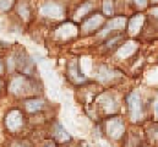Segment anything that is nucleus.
<instances>
[{"instance_id":"nucleus-11","label":"nucleus","mask_w":158,"mask_h":147,"mask_svg":"<svg viewBox=\"0 0 158 147\" xmlns=\"http://www.w3.org/2000/svg\"><path fill=\"white\" fill-rule=\"evenodd\" d=\"M0 91H1V81H0Z\"/></svg>"},{"instance_id":"nucleus-8","label":"nucleus","mask_w":158,"mask_h":147,"mask_svg":"<svg viewBox=\"0 0 158 147\" xmlns=\"http://www.w3.org/2000/svg\"><path fill=\"white\" fill-rule=\"evenodd\" d=\"M146 1L147 0H136V2H139L141 6H143V5H146Z\"/></svg>"},{"instance_id":"nucleus-9","label":"nucleus","mask_w":158,"mask_h":147,"mask_svg":"<svg viewBox=\"0 0 158 147\" xmlns=\"http://www.w3.org/2000/svg\"><path fill=\"white\" fill-rule=\"evenodd\" d=\"M1 71H2V63L0 61V73H1Z\"/></svg>"},{"instance_id":"nucleus-4","label":"nucleus","mask_w":158,"mask_h":147,"mask_svg":"<svg viewBox=\"0 0 158 147\" xmlns=\"http://www.w3.org/2000/svg\"><path fill=\"white\" fill-rule=\"evenodd\" d=\"M127 107L129 111L131 114L132 118H137L141 113V103H140V98L136 94H130L127 98Z\"/></svg>"},{"instance_id":"nucleus-10","label":"nucleus","mask_w":158,"mask_h":147,"mask_svg":"<svg viewBox=\"0 0 158 147\" xmlns=\"http://www.w3.org/2000/svg\"><path fill=\"white\" fill-rule=\"evenodd\" d=\"M156 110H157V113H158V104H156Z\"/></svg>"},{"instance_id":"nucleus-6","label":"nucleus","mask_w":158,"mask_h":147,"mask_svg":"<svg viewBox=\"0 0 158 147\" xmlns=\"http://www.w3.org/2000/svg\"><path fill=\"white\" fill-rule=\"evenodd\" d=\"M14 0H0V10L1 11H7L11 5H12Z\"/></svg>"},{"instance_id":"nucleus-7","label":"nucleus","mask_w":158,"mask_h":147,"mask_svg":"<svg viewBox=\"0 0 158 147\" xmlns=\"http://www.w3.org/2000/svg\"><path fill=\"white\" fill-rule=\"evenodd\" d=\"M40 147H58V144L50 139V140H45V141H43Z\"/></svg>"},{"instance_id":"nucleus-1","label":"nucleus","mask_w":158,"mask_h":147,"mask_svg":"<svg viewBox=\"0 0 158 147\" xmlns=\"http://www.w3.org/2000/svg\"><path fill=\"white\" fill-rule=\"evenodd\" d=\"M4 123H5L6 129L11 134H17L19 131H21L22 126L25 125V119H23V115L20 110L11 109L5 115Z\"/></svg>"},{"instance_id":"nucleus-2","label":"nucleus","mask_w":158,"mask_h":147,"mask_svg":"<svg viewBox=\"0 0 158 147\" xmlns=\"http://www.w3.org/2000/svg\"><path fill=\"white\" fill-rule=\"evenodd\" d=\"M50 135L52 140L55 141L58 145L60 144H68L71 140V135L65 130V128L60 123H55L50 128Z\"/></svg>"},{"instance_id":"nucleus-3","label":"nucleus","mask_w":158,"mask_h":147,"mask_svg":"<svg viewBox=\"0 0 158 147\" xmlns=\"http://www.w3.org/2000/svg\"><path fill=\"white\" fill-rule=\"evenodd\" d=\"M23 106H25V110L28 114H37L40 110H43L45 103L43 99H40L38 97H31V98H27L25 101Z\"/></svg>"},{"instance_id":"nucleus-5","label":"nucleus","mask_w":158,"mask_h":147,"mask_svg":"<svg viewBox=\"0 0 158 147\" xmlns=\"http://www.w3.org/2000/svg\"><path fill=\"white\" fill-rule=\"evenodd\" d=\"M10 147H35V146L30 141H26V140H16V141H14V142L10 144Z\"/></svg>"}]
</instances>
